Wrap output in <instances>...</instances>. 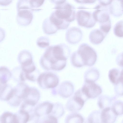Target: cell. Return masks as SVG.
Listing matches in <instances>:
<instances>
[{"label":"cell","mask_w":123,"mask_h":123,"mask_svg":"<svg viewBox=\"0 0 123 123\" xmlns=\"http://www.w3.org/2000/svg\"><path fill=\"white\" fill-rule=\"evenodd\" d=\"M5 37V33L4 30L0 27V43L4 39Z\"/></svg>","instance_id":"cell-37"},{"label":"cell","mask_w":123,"mask_h":123,"mask_svg":"<svg viewBox=\"0 0 123 123\" xmlns=\"http://www.w3.org/2000/svg\"><path fill=\"white\" fill-rule=\"evenodd\" d=\"M15 114L19 123H27L29 121L30 114L25 110L20 108Z\"/></svg>","instance_id":"cell-30"},{"label":"cell","mask_w":123,"mask_h":123,"mask_svg":"<svg viewBox=\"0 0 123 123\" xmlns=\"http://www.w3.org/2000/svg\"><path fill=\"white\" fill-rule=\"evenodd\" d=\"M83 123H89L87 121V120L86 121H85L84 120V121Z\"/></svg>","instance_id":"cell-41"},{"label":"cell","mask_w":123,"mask_h":123,"mask_svg":"<svg viewBox=\"0 0 123 123\" xmlns=\"http://www.w3.org/2000/svg\"><path fill=\"white\" fill-rule=\"evenodd\" d=\"M89 123H103L101 116V111H94L89 115L87 119Z\"/></svg>","instance_id":"cell-29"},{"label":"cell","mask_w":123,"mask_h":123,"mask_svg":"<svg viewBox=\"0 0 123 123\" xmlns=\"http://www.w3.org/2000/svg\"><path fill=\"white\" fill-rule=\"evenodd\" d=\"M0 123H19L15 113L6 111L0 117Z\"/></svg>","instance_id":"cell-22"},{"label":"cell","mask_w":123,"mask_h":123,"mask_svg":"<svg viewBox=\"0 0 123 123\" xmlns=\"http://www.w3.org/2000/svg\"><path fill=\"white\" fill-rule=\"evenodd\" d=\"M99 74L96 69L92 68L88 70L84 75L85 81L87 80L94 82L99 78Z\"/></svg>","instance_id":"cell-26"},{"label":"cell","mask_w":123,"mask_h":123,"mask_svg":"<svg viewBox=\"0 0 123 123\" xmlns=\"http://www.w3.org/2000/svg\"><path fill=\"white\" fill-rule=\"evenodd\" d=\"M107 35L100 29H95L90 33L89 36V40L92 44H98L102 42Z\"/></svg>","instance_id":"cell-18"},{"label":"cell","mask_w":123,"mask_h":123,"mask_svg":"<svg viewBox=\"0 0 123 123\" xmlns=\"http://www.w3.org/2000/svg\"><path fill=\"white\" fill-rule=\"evenodd\" d=\"M82 91L88 98H94L100 95L102 91L101 87L94 82L85 80L82 88Z\"/></svg>","instance_id":"cell-8"},{"label":"cell","mask_w":123,"mask_h":123,"mask_svg":"<svg viewBox=\"0 0 123 123\" xmlns=\"http://www.w3.org/2000/svg\"><path fill=\"white\" fill-rule=\"evenodd\" d=\"M64 113V109L63 105L60 103L57 102L53 104L52 109L50 114L58 118L62 116Z\"/></svg>","instance_id":"cell-28"},{"label":"cell","mask_w":123,"mask_h":123,"mask_svg":"<svg viewBox=\"0 0 123 123\" xmlns=\"http://www.w3.org/2000/svg\"><path fill=\"white\" fill-rule=\"evenodd\" d=\"M53 104L49 101L41 103L35 107L34 112L37 117L40 118L49 115L51 113Z\"/></svg>","instance_id":"cell-11"},{"label":"cell","mask_w":123,"mask_h":123,"mask_svg":"<svg viewBox=\"0 0 123 123\" xmlns=\"http://www.w3.org/2000/svg\"><path fill=\"white\" fill-rule=\"evenodd\" d=\"M66 0H50L51 2L55 4L56 5L58 4L65 2Z\"/></svg>","instance_id":"cell-39"},{"label":"cell","mask_w":123,"mask_h":123,"mask_svg":"<svg viewBox=\"0 0 123 123\" xmlns=\"http://www.w3.org/2000/svg\"><path fill=\"white\" fill-rule=\"evenodd\" d=\"M115 92L118 96L123 95V83H120L115 85Z\"/></svg>","instance_id":"cell-35"},{"label":"cell","mask_w":123,"mask_h":123,"mask_svg":"<svg viewBox=\"0 0 123 123\" xmlns=\"http://www.w3.org/2000/svg\"><path fill=\"white\" fill-rule=\"evenodd\" d=\"M82 36V32L80 29L73 27L67 30L66 34V39L69 43L75 44L81 40Z\"/></svg>","instance_id":"cell-10"},{"label":"cell","mask_w":123,"mask_h":123,"mask_svg":"<svg viewBox=\"0 0 123 123\" xmlns=\"http://www.w3.org/2000/svg\"><path fill=\"white\" fill-rule=\"evenodd\" d=\"M76 18L79 26L87 28L93 27L96 22L92 13L83 10H80L77 11Z\"/></svg>","instance_id":"cell-7"},{"label":"cell","mask_w":123,"mask_h":123,"mask_svg":"<svg viewBox=\"0 0 123 123\" xmlns=\"http://www.w3.org/2000/svg\"><path fill=\"white\" fill-rule=\"evenodd\" d=\"M37 80L39 86L43 89L53 88L58 85L59 79L55 74L50 72L42 73L38 76Z\"/></svg>","instance_id":"cell-6"},{"label":"cell","mask_w":123,"mask_h":123,"mask_svg":"<svg viewBox=\"0 0 123 123\" xmlns=\"http://www.w3.org/2000/svg\"><path fill=\"white\" fill-rule=\"evenodd\" d=\"M84 119L80 115L76 112H72L66 117L65 123H83Z\"/></svg>","instance_id":"cell-27"},{"label":"cell","mask_w":123,"mask_h":123,"mask_svg":"<svg viewBox=\"0 0 123 123\" xmlns=\"http://www.w3.org/2000/svg\"><path fill=\"white\" fill-rule=\"evenodd\" d=\"M109 5L104 6L99 4L94 8L96 9L92 13L95 20L99 23L100 29L107 34L111 27Z\"/></svg>","instance_id":"cell-4"},{"label":"cell","mask_w":123,"mask_h":123,"mask_svg":"<svg viewBox=\"0 0 123 123\" xmlns=\"http://www.w3.org/2000/svg\"><path fill=\"white\" fill-rule=\"evenodd\" d=\"M57 89V94L62 97L66 98L70 97L74 91V87L70 82L66 81L62 82Z\"/></svg>","instance_id":"cell-12"},{"label":"cell","mask_w":123,"mask_h":123,"mask_svg":"<svg viewBox=\"0 0 123 123\" xmlns=\"http://www.w3.org/2000/svg\"><path fill=\"white\" fill-rule=\"evenodd\" d=\"M13 88L10 84L6 83L1 85L0 88V100L2 101H9L12 97Z\"/></svg>","instance_id":"cell-14"},{"label":"cell","mask_w":123,"mask_h":123,"mask_svg":"<svg viewBox=\"0 0 123 123\" xmlns=\"http://www.w3.org/2000/svg\"><path fill=\"white\" fill-rule=\"evenodd\" d=\"M12 0H0V5L3 6H8L12 2Z\"/></svg>","instance_id":"cell-38"},{"label":"cell","mask_w":123,"mask_h":123,"mask_svg":"<svg viewBox=\"0 0 123 123\" xmlns=\"http://www.w3.org/2000/svg\"><path fill=\"white\" fill-rule=\"evenodd\" d=\"M76 2L80 3L83 4H91L93 3L96 1L95 0H75Z\"/></svg>","instance_id":"cell-36"},{"label":"cell","mask_w":123,"mask_h":123,"mask_svg":"<svg viewBox=\"0 0 123 123\" xmlns=\"http://www.w3.org/2000/svg\"><path fill=\"white\" fill-rule=\"evenodd\" d=\"M70 53L69 48L65 43L51 45L48 47L42 56L40 64L46 70H62L65 67Z\"/></svg>","instance_id":"cell-1"},{"label":"cell","mask_w":123,"mask_h":123,"mask_svg":"<svg viewBox=\"0 0 123 123\" xmlns=\"http://www.w3.org/2000/svg\"><path fill=\"white\" fill-rule=\"evenodd\" d=\"M85 101L81 97L74 93V96L67 102V109L72 112H76L81 109Z\"/></svg>","instance_id":"cell-9"},{"label":"cell","mask_w":123,"mask_h":123,"mask_svg":"<svg viewBox=\"0 0 123 123\" xmlns=\"http://www.w3.org/2000/svg\"><path fill=\"white\" fill-rule=\"evenodd\" d=\"M37 45L41 48H45L49 47L50 44L49 39L45 36H41L37 40Z\"/></svg>","instance_id":"cell-31"},{"label":"cell","mask_w":123,"mask_h":123,"mask_svg":"<svg viewBox=\"0 0 123 123\" xmlns=\"http://www.w3.org/2000/svg\"><path fill=\"white\" fill-rule=\"evenodd\" d=\"M18 59L21 67L26 66L34 63L31 53L26 50H23L19 52Z\"/></svg>","instance_id":"cell-16"},{"label":"cell","mask_w":123,"mask_h":123,"mask_svg":"<svg viewBox=\"0 0 123 123\" xmlns=\"http://www.w3.org/2000/svg\"><path fill=\"white\" fill-rule=\"evenodd\" d=\"M41 120L39 119V123H58V118L50 114L43 117Z\"/></svg>","instance_id":"cell-34"},{"label":"cell","mask_w":123,"mask_h":123,"mask_svg":"<svg viewBox=\"0 0 123 123\" xmlns=\"http://www.w3.org/2000/svg\"><path fill=\"white\" fill-rule=\"evenodd\" d=\"M16 8L17 13L16 20L18 24L23 26L29 25L33 18V11L29 0H18Z\"/></svg>","instance_id":"cell-3"},{"label":"cell","mask_w":123,"mask_h":123,"mask_svg":"<svg viewBox=\"0 0 123 123\" xmlns=\"http://www.w3.org/2000/svg\"><path fill=\"white\" fill-rule=\"evenodd\" d=\"M97 55L94 49L86 43L81 44L78 50L73 52L71 61L74 67L80 68L85 66H92L95 63Z\"/></svg>","instance_id":"cell-2"},{"label":"cell","mask_w":123,"mask_h":123,"mask_svg":"<svg viewBox=\"0 0 123 123\" xmlns=\"http://www.w3.org/2000/svg\"><path fill=\"white\" fill-rule=\"evenodd\" d=\"M51 22L56 27L58 30L67 29L70 23L57 17L53 11L49 17Z\"/></svg>","instance_id":"cell-19"},{"label":"cell","mask_w":123,"mask_h":123,"mask_svg":"<svg viewBox=\"0 0 123 123\" xmlns=\"http://www.w3.org/2000/svg\"><path fill=\"white\" fill-rule=\"evenodd\" d=\"M116 99V98L114 97L102 96L98 99V105L99 108L102 110L107 108L111 107Z\"/></svg>","instance_id":"cell-21"},{"label":"cell","mask_w":123,"mask_h":123,"mask_svg":"<svg viewBox=\"0 0 123 123\" xmlns=\"http://www.w3.org/2000/svg\"><path fill=\"white\" fill-rule=\"evenodd\" d=\"M27 123H37L33 121H29Z\"/></svg>","instance_id":"cell-40"},{"label":"cell","mask_w":123,"mask_h":123,"mask_svg":"<svg viewBox=\"0 0 123 123\" xmlns=\"http://www.w3.org/2000/svg\"><path fill=\"white\" fill-rule=\"evenodd\" d=\"M66 1L56 5L53 9H55L54 12L57 17L70 23L76 18L75 8L72 5Z\"/></svg>","instance_id":"cell-5"},{"label":"cell","mask_w":123,"mask_h":123,"mask_svg":"<svg viewBox=\"0 0 123 123\" xmlns=\"http://www.w3.org/2000/svg\"><path fill=\"white\" fill-rule=\"evenodd\" d=\"M123 70L116 68L110 70L108 75L110 82L115 86L123 83Z\"/></svg>","instance_id":"cell-20"},{"label":"cell","mask_w":123,"mask_h":123,"mask_svg":"<svg viewBox=\"0 0 123 123\" xmlns=\"http://www.w3.org/2000/svg\"><path fill=\"white\" fill-rule=\"evenodd\" d=\"M40 94L39 91L34 87H30L23 102L33 106H35L39 101Z\"/></svg>","instance_id":"cell-13"},{"label":"cell","mask_w":123,"mask_h":123,"mask_svg":"<svg viewBox=\"0 0 123 123\" xmlns=\"http://www.w3.org/2000/svg\"><path fill=\"white\" fill-rule=\"evenodd\" d=\"M12 72V77L16 82H23L26 80L24 72L21 66L14 68Z\"/></svg>","instance_id":"cell-23"},{"label":"cell","mask_w":123,"mask_h":123,"mask_svg":"<svg viewBox=\"0 0 123 123\" xmlns=\"http://www.w3.org/2000/svg\"><path fill=\"white\" fill-rule=\"evenodd\" d=\"M0 85H1L0 84Z\"/></svg>","instance_id":"cell-42"},{"label":"cell","mask_w":123,"mask_h":123,"mask_svg":"<svg viewBox=\"0 0 123 123\" xmlns=\"http://www.w3.org/2000/svg\"><path fill=\"white\" fill-rule=\"evenodd\" d=\"M111 108L117 115L123 114V103L119 100L116 101Z\"/></svg>","instance_id":"cell-32"},{"label":"cell","mask_w":123,"mask_h":123,"mask_svg":"<svg viewBox=\"0 0 123 123\" xmlns=\"http://www.w3.org/2000/svg\"><path fill=\"white\" fill-rule=\"evenodd\" d=\"M115 35L117 37H123V21H118L115 25L114 29Z\"/></svg>","instance_id":"cell-33"},{"label":"cell","mask_w":123,"mask_h":123,"mask_svg":"<svg viewBox=\"0 0 123 123\" xmlns=\"http://www.w3.org/2000/svg\"><path fill=\"white\" fill-rule=\"evenodd\" d=\"M123 0H113L109 5V13L113 16L118 17L123 14Z\"/></svg>","instance_id":"cell-15"},{"label":"cell","mask_w":123,"mask_h":123,"mask_svg":"<svg viewBox=\"0 0 123 123\" xmlns=\"http://www.w3.org/2000/svg\"><path fill=\"white\" fill-rule=\"evenodd\" d=\"M117 115L111 107L107 108L101 111V116L103 123H114Z\"/></svg>","instance_id":"cell-17"},{"label":"cell","mask_w":123,"mask_h":123,"mask_svg":"<svg viewBox=\"0 0 123 123\" xmlns=\"http://www.w3.org/2000/svg\"><path fill=\"white\" fill-rule=\"evenodd\" d=\"M42 27L44 32L47 35L55 34L58 30L56 27L50 21L49 17L44 20Z\"/></svg>","instance_id":"cell-24"},{"label":"cell","mask_w":123,"mask_h":123,"mask_svg":"<svg viewBox=\"0 0 123 123\" xmlns=\"http://www.w3.org/2000/svg\"><path fill=\"white\" fill-rule=\"evenodd\" d=\"M12 77V72L6 67H0V84L7 83Z\"/></svg>","instance_id":"cell-25"}]
</instances>
